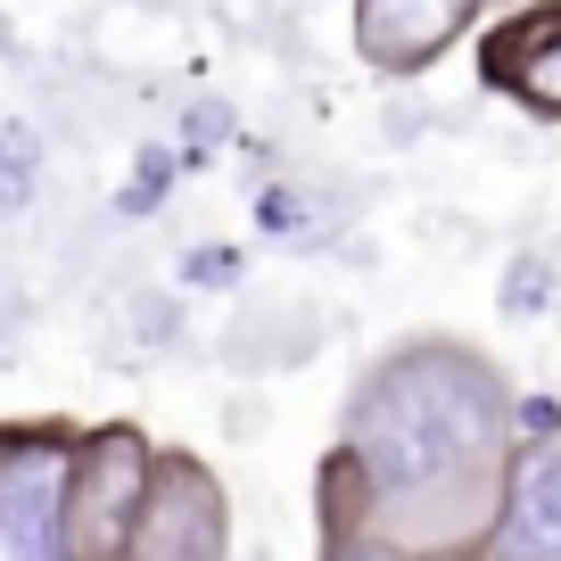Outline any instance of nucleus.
Segmentation results:
<instances>
[{
	"label": "nucleus",
	"mask_w": 561,
	"mask_h": 561,
	"mask_svg": "<svg viewBox=\"0 0 561 561\" xmlns=\"http://www.w3.org/2000/svg\"><path fill=\"white\" fill-rule=\"evenodd\" d=\"M25 182H34V133H0V215H9V198H25Z\"/></svg>",
	"instance_id": "6e6552de"
},
{
	"label": "nucleus",
	"mask_w": 561,
	"mask_h": 561,
	"mask_svg": "<svg viewBox=\"0 0 561 561\" xmlns=\"http://www.w3.org/2000/svg\"><path fill=\"white\" fill-rule=\"evenodd\" d=\"M479 9H488V18H495V9H512V0H479Z\"/></svg>",
	"instance_id": "1a4fd4ad"
},
{
	"label": "nucleus",
	"mask_w": 561,
	"mask_h": 561,
	"mask_svg": "<svg viewBox=\"0 0 561 561\" xmlns=\"http://www.w3.org/2000/svg\"><path fill=\"white\" fill-rule=\"evenodd\" d=\"M479 0H355L347 9V34H355V58H364L380 83H413L430 75L455 42L479 34Z\"/></svg>",
	"instance_id": "423d86ee"
},
{
	"label": "nucleus",
	"mask_w": 561,
	"mask_h": 561,
	"mask_svg": "<svg viewBox=\"0 0 561 561\" xmlns=\"http://www.w3.org/2000/svg\"><path fill=\"white\" fill-rule=\"evenodd\" d=\"M520 455V388L455 331L397 339L347 388L314 479V561H488Z\"/></svg>",
	"instance_id": "f257e3e1"
},
{
	"label": "nucleus",
	"mask_w": 561,
	"mask_h": 561,
	"mask_svg": "<svg viewBox=\"0 0 561 561\" xmlns=\"http://www.w3.org/2000/svg\"><path fill=\"white\" fill-rule=\"evenodd\" d=\"M231 553V495L191 446L158 455V488L140 504L133 537L116 545V561H224Z\"/></svg>",
	"instance_id": "20e7f679"
},
{
	"label": "nucleus",
	"mask_w": 561,
	"mask_h": 561,
	"mask_svg": "<svg viewBox=\"0 0 561 561\" xmlns=\"http://www.w3.org/2000/svg\"><path fill=\"white\" fill-rule=\"evenodd\" d=\"M158 455L165 446L140 421H91L75 438V479H67V528L83 561H116V545L133 537L140 504L158 488Z\"/></svg>",
	"instance_id": "7ed1b4c3"
},
{
	"label": "nucleus",
	"mask_w": 561,
	"mask_h": 561,
	"mask_svg": "<svg viewBox=\"0 0 561 561\" xmlns=\"http://www.w3.org/2000/svg\"><path fill=\"white\" fill-rule=\"evenodd\" d=\"M479 83L495 100L528 107L537 124H561V0H512L471 34Z\"/></svg>",
	"instance_id": "39448f33"
},
{
	"label": "nucleus",
	"mask_w": 561,
	"mask_h": 561,
	"mask_svg": "<svg viewBox=\"0 0 561 561\" xmlns=\"http://www.w3.org/2000/svg\"><path fill=\"white\" fill-rule=\"evenodd\" d=\"M75 421H0V561H83L67 528Z\"/></svg>",
	"instance_id": "f03ea898"
},
{
	"label": "nucleus",
	"mask_w": 561,
	"mask_h": 561,
	"mask_svg": "<svg viewBox=\"0 0 561 561\" xmlns=\"http://www.w3.org/2000/svg\"><path fill=\"white\" fill-rule=\"evenodd\" d=\"M488 561H561V438H520Z\"/></svg>",
	"instance_id": "0eeeda50"
}]
</instances>
